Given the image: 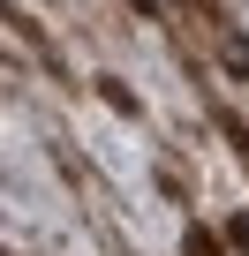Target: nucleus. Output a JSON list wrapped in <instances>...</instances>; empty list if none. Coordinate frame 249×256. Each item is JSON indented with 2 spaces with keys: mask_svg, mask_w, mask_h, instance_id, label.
Wrapping results in <instances>:
<instances>
[{
  "mask_svg": "<svg viewBox=\"0 0 249 256\" xmlns=\"http://www.w3.org/2000/svg\"><path fill=\"white\" fill-rule=\"evenodd\" d=\"M181 16L196 23V38L211 46V60L234 76V83H249V46H241V30L226 23V8H219V0H181Z\"/></svg>",
  "mask_w": 249,
  "mask_h": 256,
  "instance_id": "1",
  "label": "nucleus"
},
{
  "mask_svg": "<svg viewBox=\"0 0 249 256\" xmlns=\"http://www.w3.org/2000/svg\"><path fill=\"white\" fill-rule=\"evenodd\" d=\"M241 256H249V248H241Z\"/></svg>",
  "mask_w": 249,
  "mask_h": 256,
  "instance_id": "5",
  "label": "nucleus"
},
{
  "mask_svg": "<svg viewBox=\"0 0 249 256\" xmlns=\"http://www.w3.org/2000/svg\"><path fill=\"white\" fill-rule=\"evenodd\" d=\"M181 256H226V241H219V234H204V226H189V241H181Z\"/></svg>",
  "mask_w": 249,
  "mask_h": 256,
  "instance_id": "4",
  "label": "nucleus"
},
{
  "mask_svg": "<svg viewBox=\"0 0 249 256\" xmlns=\"http://www.w3.org/2000/svg\"><path fill=\"white\" fill-rule=\"evenodd\" d=\"M98 98H106L113 113H129V120H136V98H129V83H121V76H98Z\"/></svg>",
  "mask_w": 249,
  "mask_h": 256,
  "instance_id": "3",
  "label": "nucleus"
},
{
  "mask_svg": "<svg viewBox=\"0 0 249 256\" xmlns=\"http://www.w3.org/2000/svg\"><path fill=\"white\" fill-rule=\"evenodd\" d=\"M211 128H219V136H226V151H234V166L249 174V120L226 106V98H211Z\"/></svg>",
  "mask_w": 249,
  "mask_h": 256,
  "instance_id": "2",
  "label": "nucleus"
}]
</instances>
